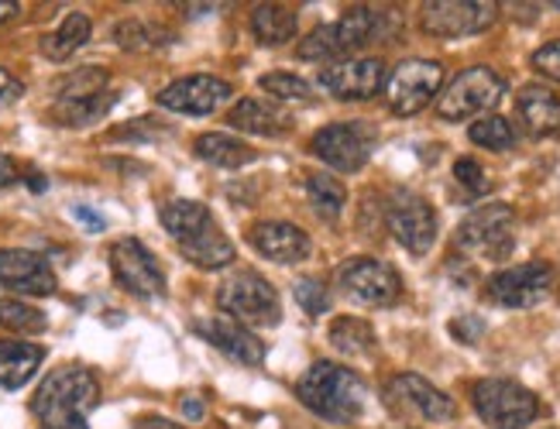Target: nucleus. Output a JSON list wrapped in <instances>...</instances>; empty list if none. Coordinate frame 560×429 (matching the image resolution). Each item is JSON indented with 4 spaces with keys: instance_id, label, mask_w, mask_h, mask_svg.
I'll return each mask as SVG.
<instances>
[{
    "instance_id": "4468645a",
    "label": "nucleus",
    "mask_w": 560,
    "mask_h": 429,
    "mask_svg": "<svg viewBox=\"0 0 560 429\" xmlns=\"http://www.w3.org/2000/svg\"><path fill=\"white\" fill-rule=\"evenodd\" d=\"M485 293H489L495 306H505V309L540 306L553 293V269L544 265V261H526V265L502 269L489 278Z\"/></svg>"
},
{
    "instance_id": "58836bf2",
    "label": "nucleus",
    "mask_w": 560,
    "mask_h": 429,
    "mask_svg": "<svg viewBox=\"0 0 560 429\" xmlns=\"http://www.w3.org/2000/svg\"><path fill=\"white\" fill-rule=\"evenodd\" d=\"M451 333H454L460 344H475L481 333H485V320H478V317H457L451 323Z\"/></svg>"
},
{
    "instance_id": "cd10ccee",
    "label": "nucleus",
    "mask_w": 560,
    "mask_h": 429,
    "mask_svg": "<svg viewBox=\"0 0 560 429\" xmlns=\"http://www.w3.org/2000/svg\"><path fill=\"white\" fill-rule=\"evenodd\" d=\"M327 341L337 354H345V357H364V354H372L378 347V337H375V330L369 320H358V317H340L330 323V333H327Z\"/></svg>"
},
{
    "instance_id": "7c9ffc66",
    "label": "nucleus",
    "mask_w": 560,
    "mask_h": 429,
    "mask_svg": "<svg viewBox=\"0 0 560 429\" xmlns=\"http://www.w3.org/2000/svg\"><path fill=\"white\" fill-rule=\"evenodd\" d=\"M110 83V73L101 65H80L66 73L62 80H56V97L59 104H69V100H86V97H96V93H104Z\"/></svg>"
},
{
    "instance_id": "c03bdc74",
    "label": "nucleus",
    "mask_w": 560,
    "mask_h": 429,
    "mask_svg": "<svg viewBox=\"0 0 560 429\" xmlns=\"http://www.w3.org/2000/svg\"><path fill=\"white\" fill-rule=\"evenodd\" d=\"M183 416H186V419H192V422L203 419V405H200V398H197V395H186V398H183Z\"/></svg>"
},
{
    "instance_id": "f3484780",
    "label": "nucleus",
    "mask_w": 560,
    "mask_h": 429,
    "mask_svg": "<svg viewBox=\"0 0 560 429\" xmlns=\"http://www.w3.org/2000/svg\"><path fill=\"white\" fill-rule=\"evenodd\" d=\"M385 221H388L393 237L409 254L423 258L436 245V213L417 193H406V189H402V193H396L393 203H388V210H385Z\"/></svg>"
},
{
    "instance_id": "aec40b11",
    "label": "nucleus",
    "mask_w": 560,
    "mask_h": 429,
    "mask_svg": "<svg viewBox=\"0 0 560 429\" xmlns=\"http://www.w3.org/2000/svg\"><path fill=\"white\" fill-rule=\"evenodd\" d=\"M197 333H200V337H203L210 347L221 350V354L228 357V361H234V365L258 368V365L265 361V344L255 337V333H252L248 326H241L237 320H231V317H224V313H217V317L203 320V323L197 326Z\"/></svg>"
},
{
    "instance_id": "412c9836",
    "label": "nucleus",
    "mask_w": 560,
    "mask_h": 429,
    "mask_svg": "<svg viewBox=\"0 0 560 429\" xmlns=\"http://www.w3.org/2000/svg\"><path fill=\"white\" fill-rule=\"evenodd\" d=\"M248 241L261 258L276 261V265H300V261L310 258V248H313L306 230H300L296 224H285V221L255 224L248 230Z\"/></svg>"
},
{
    "instance_id": "4c0bfd02",
    "label": "nucleus",
    "mask_w": 560,
    "mask_h": 429,
    "mask_svg": "<svg viewBox=\"0 0 560 429\" xmlns=\"http://www.w3.org/2000/svg\"><path fill=\"white\" fill-rule=\"evenodd\" d=\"M533 69H537L540 76H547V80H553V83H560V38L557 41H547V45H540L537 52H533Z\"/></svg>"
},
{
    "instance_id": "de8ad7c7",
    "label": "nucleus",
    "mask_w": 560,
    "mask_h": 429,
    "mask_svg": "<svg viewBox=\"0 0 560 429\" xmlns=\"http://www.w3.org/2000/svg\"><path fill=\"white\" fill-rule=\"evenodd\" d=\"M189 17H200V14H213V11H221V8H217V4H186L183 8Z\"/></svg>"
},
{
    "instance_id": "423d86ee",
    "label": "nucleus",
    "mask_w": 560,
    "mask_h": 429,
    "mask_svg": "<svg viewBox=\"0 0 560 429\" xmlns=\"http://www.w3.org/2000/svg\"><path fill=\"white\" fill-rule=\"evenodd\" d=\"M217 306H221V313L237 320L241 326H279L282 320V299L276 293V285L245 269L231 275L221 289H217Z\"/></svg>"
},
{
    "instance_id": "ddd939ff",
    "label": "nucleus",
    "mask_w": 560,
    "mask_h": 429,
    "mask_svg": "<svg viewBox=\"0 0 560 429\" xmlns=\"http://www.w3.org/2000/svg\"><path fill=\"white\" fill-rule=\"evenodd\" d=\"M110 272L114 282L125 293L138 296V299H162L165 296V275L159 269V261L152 258V251L144 248L138 237H120V241L110 248Z\"/></svg>"
},
{
    "instance_id": "72a5a7b5",
    "label": "nucleus",
    "mask_w": 560,
    "mask_h": 429,
    "mask_svg": "<svg viewBox=\"0 0 560 429\" xmlns=\"http://www.w3.org/2000/svg\"><path fill=\"white\" fill-rule=\"evenodd\" d=\"M114 41L128 52H144V49H155V45H165L173 38L155 25H144V21H138V17H128V21H117L114 25Z\"/></svg>"
},
{
    "instance_id": "5701e85b",
    "label": "nucleus",
    "mask_w": 560,
    "mask_h": 429,
    "mask_svg": "<svg viewBox=\"0 0 560 429\" xmlns=\"http://www.w3.org/2000/svg\"><path fill=\"white\" fill-rule=\"evenodd\" d=\"M45 361V347L28 341H0V389L18 392L35 378Z\"/></svg>"
},
{
    "instance_id": "4be33fe9",
    "label": "nucleus",
    "mask_w": 560,
    "mask_h": 429,
    "mask_svg": "<svg viewBox=\"0 0 560 429\" xmlns=\"http://www.w3.org/2000/svg\"><path fill=\"white\" fill-rule=\"evenodd\" d=\"M516 114L533 138L560 134V97L547 86H523L516 97Z\"/></svg>"
},
{
    "instance_id": "a18cd8bd",
    "label": "nucleus",
    "mask_w": 560,
    "mask_h": 429,
    "mask_svg": "<svg viewBox=\"0 0 560 429\" xmlns=\"http://www.w3.org/2000/svg\"><path fill=\"white\" fill-rule=\"evenodd\" d=\"M21 11V4H11V0H0V25H8V21H14Z\"/></svg>"
},
{
    "instance_id": "49530a36",
    "label": "nucleus",
    "mask_w": 560,
    "mask_h": 429,
    "mask_svg": "<svg viewBox=\"0 0 560 429\" xmlns=\"http://www.w3.org/2000/svg\"><path fill=\"white\" fill-rule=\"evenodd\" d=\"M24 182H28L32 193H45V189H48V179L42 172H28V176H24Z\"/></svg>"
},
{
    "instance_id": "9d476101",
    "label": "nucleus",
    "mask_w": 560,
    "mask_h": 429,
    "mask_svg": "<svg viewBox=\"0 0 560 429\" xmlns=\"http://www.w3.org/2000/svg\"><path fill=\"white\" fill-rule=\"evenodd\" d=\"M385 405L393 409L399 419H417V422H454L457 416V405L447 392H441L436 385L423 374H412V371H402L396 374L393 381L385 385Z\"/></svg>"
},
{
    "instance_id": "c9c22d12",
    "label": "nucleus",
    "mask_w": 560,
    "mask_h": 429,
    "mask_svg": "<svg viewBox=\"0 0 560 429\" xmlns=\"http://www.w3.org/2000/svg\"><path fill=\"white\" fill-rule=\"evenodd\" d=\"M292 296H296V302L306 317H324L330 309V293L320 278H300L296 285H292Z\"/></svg>"
},
{
    "instance_id": "393cba45",
    "label": "nucleus",
    "mask_w": 560,
    "mask_h": 429,
    "mask_svg": "<svg viewBox=\"0 0 560 429\" xmlns=\"http://www.w3.org/2000/svg\"><path fill=\"white\" fill-rule=\"evenodd\" d=\"M90 35H93V21L83 11H72L62 17V25L56 32H48L42 38V56L48 62H66V59H72V52L83 49Z\"/></svg>"
},
{
    "instance_id": "f704fd0d",
    "label": "nucleus",
    "mask_w": 560,
    "mask_h": 429,
    "mask_svg": "<svg viewBox=\"0 0 560 429\" xmlns=\"http://www.w3.org/2000/svg\"><path fill=\"white\" fill-rule=\"evenodd\" d=\"M261 93H269L272 100L282 104H306L313 97V86L303 76H292V73H269L258 80Z\"/></svg>"
},
{
    "instance_id": "ea45409f",
    "label": "nucleus",
    "mask_w": 560,
    "mask_h": 429,
    "mask_svg": "<svg viewBox=\"0 0 560 429\" xmlns=\"http://www.w3.org/2000/svg\"><path fill=\"white\" fill-rule=\"evenodd\" d=\"M21 97H24V83L18 76H11L8 69H0V107H8Z\"/></svg>"
},
{
    "instance_id": "2eb2a0df",
    "label": "nucleus",
    "mask_w": 560,
    "mask_h": 429,
    "mask_svg": "<svg viewBox=\"0 0 560 429\" xmlns=\"http://www.w3.org/2000/svg\"><path fill=\"white\" fill-rule=\"evenodd\" d=\"M375 131L364 124H327L313 134L310 152L337 172H358L372 158Z\"/></svg>"
},
{
    "instance_id": "6ab92c4d",
    "label": "nucleus",
    "mask_w": 560,
    "mask_h": 429,
    "mask_svg": "<svg viewBox=\"0 0 560 429\" xmlns=\"http://www.w3.org/2000/svg\"><path fill=\"white\" fill-rule=\"evenodd\" d=\"M0 285L18 296H52L59 282L42 254L24 248H0Z\"/></svg>"
},
{
    "instance_id": "2f4dec72",
    "label": "nucleus",
    "mask_w": 560,
    "mask_h": 429,
    "mask_svg": "<svg viewBox=\"0 0 560 429\" xmlns=\"http://www.w3.org/2000/svg\"><path fill=\"white\" fill-rule=\"evenodd\" d=\"M0 326L11 330V333H24V337H35V333H45L48 320L38 306L14 299V296H4L0 299Z\"/></svg>"
},
{
    "instance_id": "a211bd4d",
    "label": "nucleus",
    "mask_w": 560,
    "mask_h": 429,
    "mask_svg": "<svg viewBox=\"0 0 560 429\" xmlns=\"http://www.w3.org/2000/svg\"><path fill=\"white\" fill-rule=\"evenodd\" d=\"M234 97V86L221 76H186L168 83L159 93V107L165 110H176V114H192V117H207L213 114L221 104H228Z\"/></svg>"
},
{
    "instance_id": "1a4fd4ad",
    "label": "nucleus",
    "mask_w": 560,
    "mask_h": 429,
    "mask_svg": "<svg viewBox=\"0 0 560 429\" xmlns=\"http://www.w3.org/2000/svg\"><path fill=\"white\" fill-rule=\"evenodd\" d=\"M444 90V65L433 59H406L385 80V100L396 117L427 110Z\"/></svg>"
},
{
    "instance_id": "b1692460",
    "label": "nucleus",
    "mask_w": 560,
    "mask_h": 429,
    "mask_svg": "<svg viewBox=\"0 0 560 429\" xmlns=\"http://www.w3.org/2000/svg\"><path fill=\"white\" fill-rule=\"evenodd\" d=\"M228 124L237 128V131H245V134H258V138H279L289 131V117L269 104V100H237L228 114Z\"/></svg>"
},
{
    "instance_id": "20e7f679",
    "label": "nucleus",
    "mask_w": 560,
    "mask_h": 429,
    "mask_svg": "<svg viewBox=\"0 0 560 429\" xmlns=\"http://www.w3.org/2000/svg\"><path fill=\"white\" fill-rule=\"evenodd\" d=\"M101 402V381L90 368L66 365L48 371L32 398V413L42 429H69L72 419H86L90 409Z\"/></svg>"
},
{
    "instance_id": "0eeeda50",
    "label": "nucleus",
    "mask_w": 560,
    "mask_h": 429,
    "mask_svg": "<svg viewBox=\"0 0 560 429\" xmlns=\"http://www.w3.org/2000/svg\"><path fill=\"white\" fill-rule=\"evenodd\" d=\"M475 413L492 429H526L540 416V398L520 381L509 378H481L471 389Z\"/></svg>"
},
{
    "instance_id": "a19ab883",
    "label": "nucleus",
    "mask_w": 560,
    "mask_h": 429,
    "mask_svg": "<svg viewBox=\"0 0 560 429\" xmlns=\"http://www.w3.org/2000/svg\"><path fill=\"white\" fill-rule=\"evenodd\" d=\"M72 213V221H80L90 234H101L107 224H104V217H101V213H96V210H90V206H83V203H77V206H72L69 210Z\"/></svg>"
},
{
    "instance_id": "9b49d317",
    "label": "nucleus",
    "mask_w": 560,
    "mask_h": 429,
    "mask_svg": "<svg viewBox=\"0 0 560 429\" xmlns=\"http://www.w3.org/2000/svg\"><path fill=\"white\" fill-rule=\"evenodd\" d=\"M337 285L351 302L385 309L396 306L402 296V282L393 265H385L378 258H351L345 269L337 272Z\"/></svg>"
},
{
    "instance_id": "f03ea898",
    "label": "nucleus",
    "mask_w": 560,
    "mask_h": 429,
    "mask_svg": "<svg viewBox=\"0 0 560 429\" xmlns=\"http://www.w3.org/2000/svg\"><path fill=\"white\" fill-rule=\"evenodd\" d=\"M396 11L393 8H351L330 25H320L310 38L296 45V56L303 62H340L351 59V52L364 49L369 41L393 35Z\"/></svg>"
},
{
    "instance_id": "c85d7f7f",
    "label": "nucleus",
    "mask_w": 560,
    "mask_h": 429,
    "mask_svg": "<svg viewBox=\"0 0 560 429\" xmlns=\"http://www.w3.org/2000/svg\"><path fill=\"white\" fill-rule=\"evenodd\" d=\"M306 196H310V206L320 221L327 224H337L340 213L348 206V189L340 186L334 176H324V172H313L306 179Z\"/></svg>"
},
{
    "instance_id": "7ed1b4c3",
    "label": "nucleus",
    "mask_w": 560,
    "mask_h": 429,
    "mask_svg": "<svg viewBox=\"0 0 560 429\" xmlns=\"http://www.w3.org/2000/svg\"><path fill=\"white\" fill-rule=\"evenodd\" d=\"M364 395H369L364 381L351 368L334 361H313L296 381V398L306 409L337 426H348L364 413Z\"/></svg>"
},
{
    "instance_id": "bb28decb",
    "label": "nucleus",
    "mask_w": 560,
    "mask_h": 429,
    "mask_svg": "<svg viewBox=\"0 0 560 429\" xmlns=\"http://www.w3.org/2000/svg\"><path fill=\"white\" fill-rule=\"evenodd\" d=\"M296 28H300L296 11H289L282 4H258L252 11V35L265 49H279V45L292 41L296 38Z\"/></svg>"
},
{
    "instance_id": "e433bc0d",
    "label": "nucleus",
    "mask_w": 560,
    "mask_h": 429,
    "mask_svg": "<svg viewBox=\"0 0 560 429\" xmlns=\"http://www.w3.org/2000/svg\"><path fill=\"white\" fill-rule=\"evenodd\" d=\"M454 179L465 186L471 196H485L492 189V179L485 176V169H481L475 158H457L454 162Z\"/></svg>"
},
{
    "instance_id": "473e14b6",
    "label": "nucleus",
    "mask_w": 560,
    "mask_h": 429,
    "mask_svg": "<svg viewBox=\"0 0 560 429\" xmlns=\"http://www.w3.org/2000/svg\"><path fill=\"white\" fill-rule=\"evenodd\" d=\"M468 138L475 141V145L489 148V152H509V148H516V128L509 124L502 114H485L481 121H475L468 128Z\"/></svg>"
},
{
    "instance_id": "39448f33",
    "label": "nucleus",
    "mask_w": 560,
    "mask_h": 429,
    "mask_svg": "<svg viewBox=\"0 0 560 429\" xmlns=\"http://www.w3.org/2000/svg\"><path fill=\"white\" fill-rule=\"evenodd\" d=\"M457 251L485 261H505L516 248V213L505 203H485L457 224Z\"/></svg>"
},
{
    "instance_id": "f257e3e1",
    "label": "nucleus",
    "mask_w": 560,
    "mask_h": 429,
    "mask_svg": "<svg viewBox=\"0 0 560 429\" xmlns=\"http://www.w3.org/2000/svg\"><path fill=\"white\" fill-rule=\"evenodd\" d=\"M159 221H162L165 234L183 248L189 265H197L203 272H221L234 261V245L221 234L213 213L203 203L173 200V203L162 206Z\"/></svg>"
},
{
    "instance_id": "6e6552de",
    "label": "nucleus",
    "mask_w": 560,
    "mask_h": 429,
    "mask_svg": "<svg viewBox=\"0 0 560 429\" xmlns=\"http://www.w3.org/2000/svg\"><path fill=\"white\" fill-rule=\"evenodd\" d=\"M502 97H505V80L495 73V69L471 65L465 73H457L447 90H441V97H436V114H441L444 121L457 124V121H468V117L495 110Z\"/></svg>"
},
{
    "instance_id": "c756f323",
    "label": "nucleus",
    "mask_w": 560,
    "mask_h": 429,
    "mask_svg": "<svg viewBox=\"0 0 560 429\" xmlns=\"http://www.w3.org/2000/svg\"><path fill=\"white\" fill-rule=\"evenodd\" d=\"M117 100L120 97L114 90H104V93H96V97H86V100H69V104L56 100L52 117L62 128H83V124H93V121H101V117H107Z\"/></svg>"
},
{
    "instance_id": "09e8293b",
    "label": "nucleus",
    "mask_w": 560,
    "mask_h": 429,
    "mask_svg": "<svg viewBox=\"0 0 560 429\" xmlns=\"http://www.w3.org/2000/svg\"><path fill=\"white\" fill-rule=\"evenodd\" d=\"M69 429H90V426H86V419H72Z\"/></svg>"
},
{
    "instance_id": "37998d69",
    "label": "nucleus",
    "mask_w": 560,
    "mask_h": 429,
    "mask_svg": "<svg viewBox=\"0 0 560 429\" xmlns=\"http://www.w3.org/2000/svg\"><path fill=\"white\" fill-rule=\"evenodd\" d=\"M135 429H183L179 422H168L165 416H141L135 422Z\"/></svg>"
},
{
    "instance_id": "dca6fc26",
    "label": "nucleus",
    "mask_w": 560,
    "mask_h": 429,
    "mask_svg": "<svg viewBox=\"0 0 560 429\" xmlns=\"http://www.w3.org/2000/svg\"><path fill=\"white\" fill-rule=\"evenodd\" d=\"M388 65L375 56L369 59H340L320 69V83L334 100H372L385 90Z\"/></svg>"
},
{
    "instance_id": "a878e982",
    "label": "nucleus",
    "mask_w": 560,
    "mask_h": 429,
    "mask_svg": "<svg viewBox=\"0 0 560 429\" xmlns=\"http://www.w3.org/2000/svg\"><path fill=\"white\" fill-rule=\"evenodd\" d=\"M192 152H197V158L217 165V169H241V165L255 162V148L248 141H241L234 134H221V131L200 134L192 141Z\"/></svg>"
},
{
    "instance_id": "f8f14e48",
    "label": "nucleus",
    "mask_w": 560,
    "mask_h": 429,
    "mask_svg": "<svg viewBox=\"0 0 560 429\" xmlns=\"http://www.w3.org/2000/svg\"><path fill=\"white\" fill-rule=\"evenodd\" d=\"M502 8L492 0H433L423 4V28L433 38H468L489 32Z\"/></svg>"
},
{
    "instance_id": "79ce46f5",
    "label": "nucleus",
    "mask_w": 560,
    "mask_h": 429,
    "mask_svg": "<svg viewBox=\"0 0 560 429\" xmlns=\"http://www.w3.org/2000/svg\"><path fill=\"white\" fill-rule=\"evenodd\" d=\"M18 179H21V176H18V165H14V158L0 152V186H14Z\"/></svg>"
}]
</instances>
